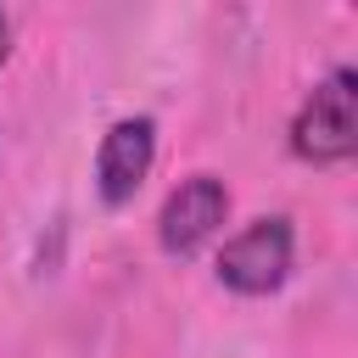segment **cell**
Here are the masks:
<instances>
[{
  "label": "cell",
  "instance_id": "obj_2",
  "mask_svg": "<svg viewBox=\"0 0 358 358\" xmlns=\"http://www.w3.org/2000/svg\"><path fill=\"white\" fill-rule=\"evenodd\" d=\"M291 246H296V235H291V218H257V224H246L241 235H229L224 241V252H218V280L229 285V291H241V296H268V291H280L285 285V274H291Z\"/></svg>",
  "mask_w": 358,
  "mask_h": 358
},
{
  "label": "cell",
  "instance_id": "obj_4",
  "mask_svg": "<svg viewBox=\"0 0 358 358\" xmlns=\"http://www.w3.org/2000/svg\"><path fill=\"white\" fill-rule=\"evenodd\" d=\"M151 157H157V123L151 117H117L101 134V151H95V190H101V201L106 207L134 201V190L151 173Z\"/></svg>",
  "mask_w": 358,
  "mask_h": 358
},
{
  "label": "cell",
  "instance_id": "obj_3",
  "mask_svg": "<svg viewBox=\"0 0 358 358\" xmlns=\"http://www.w3.org/2000/svg\"><path fill=\"white\" fill-rule=\"evenodd\" d=\"M229 218V190L224 179L213 173H190L179 179V190L162 201V218H157V241L168 257H196Z\"/></svg>",
  "mask_w": 358,
  "mask_h": 358
},
{
  "label": "cell",
  "instance_id": "obj_5",
  "mask_svg": "<svg viewBox=\"0 0 358 358\" xmlns=\"http://www.w3.org/2000/svg\"><path fill=\"white\" fill-rule=\"evenodd\" d=\"M6 50H11V22H6V11H0V62H6Z\"/></svg>",
  "mask_w": 358,
  "mask_h": 358
},
{
  "label": "cell",
  "instance_id": "obj_1",
  "mask_svg": "<svg viewBox=\"0 0 358 358\" xmlns=\"http://www.w3.org/2000/svg\"><path fill=\"white\" fill-rule=\"evenodd\" d=\"M291 151L313 168H336L358 151V78L352 67H336L330 78L313 84L291 123Z\"/></svg>",
  "mask_w": 358,
  "mask_h": 358
}]
</instances>
